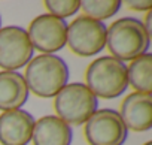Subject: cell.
Returning a JSON list of instances; mask_svg holds the SVG:
<instances>
[{"mask_svg":"<svg viewBox=\"0 0 152 145\" xmlns=\"http://www.w3.org/2000/svg\"><path fill=\"white\" fill-rule=\"evenodd\" d=\"M28 91L37 97L51 99L69 84L70 72L67 63L55 54H40L33 57L23 75Z\"/></svg>","mask_w":152,"mask_h":145,"instance_id":"1","label":"cell"},{"mask_svg":"<svg viewBox=\"0 0 152 145\" xmlns=\"http://www.w3.org/2000/svg\"><path fill=\"white\" fill-rule=\"evenodd\" d=\"M151 38L146 33L140 20L134 17H124L113 21L107 27L106 48L110 57L119 61H133L148 52Z\"/></svg>","mask_w":152,"mask_h":145,"instance_id":"2","label":"cell"},{"mask_svg":"<svg viewBox=\"0 0 152 145\" xmlns=\"http://www.w3.org/2000/svg\"><path fill=\"white\" fill-rule=\"evenodd\" d=\"M85 81L97 99H116L128 88L127 66L110 55L99 57L87 67Z\"/></svg>","mask_w":152,"mask_h":145,"instance_id":"3","label":"cell"},{"mask_svg":"<svg viewBox=\"0 0 152 145\" xmlns=\"http://www.w3.org/2000/svg\"><path fill=\"white\" fill-rule=\"evenodd\" d=\"M99 108V99L82 82L64 85L54 97L57 117L69 126L85 124Z\"/></svg>","mask_w":152,"mask_h":145,"instance_id":"4","label":"cell"},{"mask_svg":"<svg viewBox=\"0 0 152 145\" xmlns=\"http://www.w3.org/2000/svg\"><path fill=\"white\" fill-rule=\"evenodd\" d=\"M106 36L107 27L103 21L81 15L67 26L66 45H69V49L75 55L93 57L104 49Z\"/></svg>","mask_w":152,"mask_h":145,"instance_id":"5","label":"cell"},{"mask_svg":"<svg viewBox=\"0 0 152 145\" xmlns=\"http://www.w3.org/2000/svg\"><path fill=\"white\" fill-rule=\"evenodd\" d=\"M84 135L88 145H122L128 136L118 111L97 109L85 123Z\"/></svg>","mask_w":152,"mask_h":145,"instance_id":"6","label":"cell"},{"mask_svg":"<svg viewBox=\"0 0 152 145\" xmlns=\"http://www.w3.org/2000/svg\"><path fill=\"white\" fill-rule=\"evenodd\" d=\"M28 39L40 54H55L66 46L67 23L51 14L37 15L28 26Z\"/></svg>","mask_w":152,"mask_h":145,"instance_id":"7","label":"cell"},{"mask_svg":"<svg viewBox=\"0 0 152 145\" xmlns=\"http://www.w3.org/2000/svg\"><path fill=\"white\" fill-rule=\"evenodd\" d=\"M33 46L27 30L20 26H8L0 29V67L6 72L27 66L33 58Z\"/></svg>","mask_w":152,"mask_h":145,"instance_id":"8","label":"cell"},{"mask_svg":"<svg viewBox=\"0 0 152 145\" xmlns=\"http://www.w3.org/2000/svg\"><path fill=\"white\" fill-rule=\"evenodd\" d=\"M34 123V117L24 109L0 114V145H28Z\"/></svg>","mask_w":152,"mask_h":145,"instance_id":"9","label":"cell"},{"mask_svg":"<svg viewBox=\"0 0 152 145\" xmlns=\"http://www.w3.org/2000/svg\"><path fill=\"white\" fill-rule=\"evenodd\" d=\"M119 117L127 130L148 132L152 127V97L145 93H130L119 106Z\"/></svg>","mask_w":152,"mask_h":145,"instance_id":"10","label":"cell"},{"mask_svg":"<svg viewBox=\"0 0 152 145\" xmlns=\"http://www.w3.org/2000/svg\"><path fill=\"white\" fill-rule=\"evenodd\" d=\"M72 139V127L57 115H45L34 123L33 145H70Z\"/></svg>","mask_w":152,"mask_h":145,"instance_id":"11","label":"cell"},{"mask_svg":"<svg viewBox=\"0 0 152 145\" xmlns=\"http://www.w3.org/2000/svg\"><path fill=\"white\" fill-rule=\"evenodd\" d=\"M30 91L26 79L18 72H0V111L21 109L28 100Z\"/></svg>","mask_w":152,"mask_h":145,"instance_id":"12","label":"cell"},{"mask_svg":"<svg viewBox=\"0 0 152 145\" xmlns=\"http://www.w3.org/2000/svg\"><path fill=\"white\" fill-rule=\"evenodd\" d=\"M128 85L137 93L151 94L152 91V54L146 52L130 63L127 67Z\"/></svg>","mask_w":152,"mask_h":145,"instance_id":"13","label":"cell"},{"mask_svg":"<svg viewBox=\"0 0 152 145\" xmlns=\"http://www.w3.org/2000/svg\"><path fill=\"white\" fill-rule=\"evenodd\" d=\"M121 0H84L81 2V9L85 17L103 21L115 17L119 12Z\"/></svg>","mask_w":152,"mask_h":145,"instance_id":"14","label":"cell"},{"mask_svg":"<svg viewBox=\"0 0 152 145\" xmlns=\"http://www.w3.org/2000/svg\"><path fill=\"white\" fill-rule=\"evenodd\" d=\"M43 5L49 11L51 15L61 18V20L75 15L81 9L79 0H45Z\"/></svg>","mask_w":152,"mask_h":145,"instance_id":"15","label":"cell"},{"mask_svg":"<svg viewBox=\"0 0 152 145\" xmlns=\"http://www.w3.org/2000/svg\"><path fill=\"white\" fill-rule=\"evenodd\" d=\"M125 5L133 11H152V2L151 0H142V2H134V0H127Z\"/></svg>","mask_w":152,"mask_h":145,"instance_id":"16","label":"cell"},{"mask_svg":"<svg viewBox=\"0 0 152 145\" xmlns=\"http://www.w3.org/2000/svg\"><path fill=\"white\" fill-rule=\"evenodd\" d=\"M142 24H143L146 33H148L149 38H151V35H152V11H149V12L146 14V17H145V23H142Z\"/></svg>","mask_w":152,"mask_h":145,"instance_id":"17","label":"cell"},{"mask_svg":"<svg viewBox=\"0 0 152 145\" xmlns=\"http://www.w3.org/2000/svg\"><path fill=\"white\" fill-rule=\"evenodd\" d=\"M143 145H152V142H151V141H148V142H146V144H143Z\"/></svg>","mask_w":152,"mask_h":145,"instance_id":"18","label":"cell"},{"mask_svg":"<svg viewBox=\"0 0 152 145\" xmlns=\"http://www.w3.org/2000/svg\"><path fill=\"white\" fill-rule=\"evenodd\" d=\"M0 29H2V17H0Z\"/></svg>","mask_w":152,"mask_h":145,"instance_id":"19","label":"cell"}]
</instances>
